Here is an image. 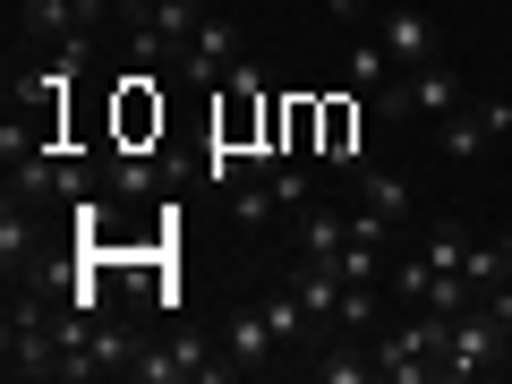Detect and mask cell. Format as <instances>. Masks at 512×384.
Here are the masks:
<instances>
[{
	"label": "cell",
	"mask_w": 512,
	"mask_h": 384,
	"mask_svg": "<svg viewBox=\"0 0 512 384\" xmlns=\"http://www.w3.org/2000/svg\"><path fill=\"white\" fill-rule=\"evenodd\" d=\"M0 359L9 376H60V325L43 316V282H9V316H0Z\"/></svg>",
	"instance_id": "cell-1"
},
{
	"label": "cell",
	"mask_w": 512,
	"mask_h": 384,
	"mask_svg": "<svg viewBox=\"0 0 512 384\" xmlns=\"http://www.w3.org/2000/svg\"><path fill=\"white\" fill-rule=\"evenodd\" d=\"M367 342H376V376H393V384H427V376H444V342H453V316L419 308L410 325L367 333Z\"/></svg>",
	"instance_id": "cell-2"
},
{
	"label": "cell",
	"mask_w": 512,
	"mask_h": 384,
	"mask_svg": "<svg viewBox=\"0 0 512 384\" xmlns=\"http://www.w3.org/2000/svg\"><path fill=\"white\" fill-rule=\"evenodd\" d=\"M137 384H222V376H239V359H214V350L197 342V333H171L163 350H137V367H128Z\"/></svg>",
	"instance_id": "cell-3"
},
{
	"label": "cell",
	"mask_w": 512,
	"mask_h": 384,
	"mask_svg": "<svg viewBox=\"0 0 512 384\" xmlns=\"http://www.w3.org/2000/svg\"><path fill=\"white\" fill-rule=\"evenodd\" d=\"M487 367H512L504 359V325H495V308L478 299V308H461L453 316V342H444V376H487Z\"/></svg>",
	"instance_id": "cell-4"
},
{
	"label": "cell",
	"mask_w": 512,
	"mask_h": 384,
	"mask_svg": "<svg viewBox=\"0 0 512 384\" xmlns=\"http://www.w3.org/2000/svg\"><path fill=\"white\" fill-rule=\"evenodd\" d=\"M504 137H512V103H461L453 120H436V146L453 154V163H470V154L504 146Z\"/></svg>",
	"instance_id": "cell-5"
},
{
	"label": "cell",
	"mask_w": 512,
	"mask_h": 384,
	"mask_svg": "<svg viewBox=\"0 0 512 384\" xmlns=\"http://www.w3.org/2000/svg\"><path fill=\"white\" fill-rule=\"evenodd\" d=\"M239 60H248V43H239V26H231V18H205L197 35H188V52L171 60V69H180L188 86H214V77H231Z\"/></svg>",
	"instance_id": "cell-6"
},
{
	"label": "cell",
	"mask_w": 512,
	"mask_h": 384,
	"mask_svg": "<svg viewBox=\"0 0 512 384\" xmlns=\"http://www.w3.org/2000/svg\"><path fill=\"white\" fill-rule=\"evenodd\" d=\"M137 333L128 325H103V316H94V333H86V350H69V359H60V376L69 384H94V376H128V367H137Z\"/></svg>",
	"instance_id": "cell-7"
},
{
	"label": "cell",
	"mask_w": 512,
	"mask_h": 384,
	"mask_svg": "<svg viewBox=\"0 0 512 384\" xmlns=\"http://www.w3.org/2000/svg\"><path fill=\"white\" fill-rule=\"evenodd\" d=\"M94 18H120L111 0H18V26L35 43H69V35H94Z\"/></svg>",
	"instance_id": "cell-8"
},
{
	"label": "cell",
	"mask_w": 512,
	"mask_h": 384,
	"mask_svg": "<svg viewBox=\"0 0 512 384\" xmlns=\"http://www.w3.org/2000/svg\"><path fill=\"white\" fill-rule=\"evenodd\" d=\"M376 43L384 52H393V69H427V60H444L436 52V18H419V9H402V0H393V9H376Z\"/></svg>",
	"instance_id": "cell-9"
},
{
	"label": "cell",
	"mask_w": 512,
	"mask_h": 384,
	"mask_svg": "<svg viewBox=\"0 0 512 384\" xmlns=\"http://www.w3.org/2000/svg\"><path fill=\"white\" fill-rule=\"evenodd\" d=\"M163 137V94H154V69L120 77V146H154Z\"/></svg>",
	"instance_id": "cell-10"
},
{
	"label": "cell",
	"mask_w": 512,
	"mask_h": 384,
	"mask_svg": "<svg viewBox=\"0 0 512 384\" xmlns=\"http://www.w3.org/2000/svg\"><path fill=\"white\" fill-rule=\"evenodd\" d=\"M402 86H410V111H427V120H453V111L470 103V94H461V69H453V60H427V69H410Z\"/></svg>",
	"instance_id": "cell-11"
},
{
	"label": "cell",
	"mask_w": 512,
	"mask_h": 384,
	"mask_svg": "<svg viewBox=\"0 0 512 384\" xmlns=\"http://www.w3.org/2000/svg\"><path fill=\"white\" fill-rule=\"evenodd\" d=\"M163 180H171V171L154 163V146H111L103 154V188H111V197H154Z\"/></svg>",
	"instance_id": "cell-12"
},
{
	"label": "cell",
	"mask_w": 512,
	"mask_h": 384,
	"mask_svg": "<svg viewBox=\"0 0 512 384\" xmlns=\"http://www.w3.org/2000/svg\"><path fill=\"white\" fill-rule=\"evenodd\" d=\"M342 239H350V214L342 205H299V256H308V265H333V256H342Z\"/></svg>",
	"instance_id": "cell-13"
},
{
	"label": "cell",
	"mask_w": 512,
	"mask_h": 384,
	"mask_svg": "<svg viewBox=\"0 0 512 384\" xmlns=\"http://www.w3.org/2000/svg\"><path fill=\"white\" fill-rule=\"evenodd\" d=\"M316 154H325V163H342V171H359V111H350L342 94H333L325 120H316Z\"/></svg>",
	"instance_id": "cell-14"
},
{
	"label": "cell",
	"mask_w": 512,
	"mask_h": 384,
	"mask_svg": "<svg viewBox=\"0 0 512 384\" xmlns=\"http://www.w3.org/2000/svg\"><path fill=\"white\" fill-rule=\"evenodd\" d=\"M359 205H376V214H393V222H410V214H419L410 180H402V171H384V163H359Z\"/></svg>",
	"instance_id": "cell-15"
},
{
	"label": "cell",
	"mask_w": 512,
	"mask_h": 384,
	"mask_svg": "<svg viewBox=\"0 0 512 384\" xmlns=\"http://www.w3.org/2000/svg\"><path fill=\"white\" fill-rule=\"evenodd\" d=\"M256 308H265V325H274L282 350H308L316 342V316H308V299H299V291H274V299H256Z\"/></svg>",
	"instance_id": "cell-16"
},
{
	"label": "cell",
	"mask_w": 512,
	"mask_h": 384,
	"mask_svg": "<svg viewBox=\"0 0 512 384\" xmlns=\"http://www.w3.org/2000/svg\"><path fill=\"white\" fill-rule=\"evenodd\" d=\"M274 325H265V308H239L231 316V359H239V376H248V367H265V359H274Z\"/></svg>",
	"instance_id": "cell-17"
},
{
	"label": "cell",
	"mask_w": 512,
	"mask_h": 384,
	"mask_svg": "<svg viewBox=\"0 0 512 384\" xmlns=\"http://www.w3.org/2000/svg\"><path fill=\"white\" fill-rule=\"evenodd\" d=\"M316 376H325V384H367V376H376V342H342V350H325V359H316Z\"/></svg>",
	"instance_id": "cell-18"
},
{
	"label": "cell",
	"mask_w": 512,
	"mask_h": 384,
	"mask_svg": "<svg viewBox=\"0 0 512 384\" xmlns=\"http://www.w3.org/2000/svg\"><path fill=\"white\" fill-rule=\"evenodd\" d=\"M393 77H402V69H393V52H384L376 35L350 43V86H393Z\"/></svg>",
	"instance_id": "cell-19"
},
{
	"label": "cell",
	"mask_w": 512,
	"mask_h": 384,
	"mask_svg": "<svg viewBox=\"0 0 512 384\" xmlns=\"http://www.w3.org/2000/svg\"><path fill=\"white\" fill-rule=\"evenodd\" d=\"M376 316H384L376 282H350V291H342V316H333V325H342V333H376Z\"/></svg>",
	"instance_id": "cell-20"
},
{
	"label": "cell",
	"mask_w": 512,
	"mask_h": 384,
	"mask_svg": "<svg viewBox=\"0 0 512 384\" xmlns=\"http://www.w3.org/2000/svg\"><path fill=\"white\" fill-rule=\"evenodd\" d=\"M427 265H436V274H470V239H461L453 222H436V231H427Z\"/></svg>",
	"instance_id": "cell-21"
},
{
	"label": "cell",
	"mask_w": 512,
	"mask_h": 384,
	"mask_svg": "<svg viewBox=\"0 0 512 384\" xmlns=\"http://www.w3.org/2000/svg\"><path fill=\"white\" fill-rule=\"evenodd\" d=\"M265 188H274V205H282V214H299V205H316V180H308V171H265Z\"/></svg>",
	"instance_id": "cell-22"
},
{
	"label": "cell",
	"mask_w": 512,
	"mask_h": 384,
	"mask_svg": "<svg viewBox=\"0 0 512 384\" xmlns=\"http://www.w3.org/2000/svg\"><path fill=\"white\" fill-rule=\"evenodd\" d=\"M265 214H282L274 188H265V180H239V188H231V222H265Z\"/></svg>",
	"instance_id": "cell-23"
},
{
	"label": "cell",
	"mask_w": 512,
	"mask_h": 384,
	"mask_svg": "<svg viewBox=\"0 0 512 384\" xmlns=\"http://www.w3.org/2000/svg\"><path fill=\"white\" fill-rule=\"evenodd\" d=\"M427 282H436L427 256H402V265H393V291H402V299H427Z\"/></svg>",
	"instance_id": "cell-24"
},
{
	"label": "cell",
	"mask_w": 512,
	"mask_h": 384,
	"mask_svg": "<svg viewBox=\"0 0 512 384\" xmlns=\"http://www.w3.org/2000/svg\"><path fill=\"white\" fill-rule=\"evenodd\" d=\"M111 9H120V18H128V26H137V18H146V9H154V0H111Z\"/></svg>",
	"instance_id": "cell-25"
},
{
	"label": "cell",
	"mask_w": 512,
	"mask_h": 384,
	"mask_svg": "<svg viewBox=\"0 0 512 384\" xmlns=\"http://www.w3.org/2000/svg\"><path fill=\"white\" fill-rule=\"evenodd\" d=\"M325 9L333 18H367V0H325Z\"/></svg>",
	"instance_id": "cell-26"
},
{
	"label": "cell",
	"mask_w": 512,
	"mask_h": 384,
	"mask_svg": "<svg viewBox=\"0 0 512 384\" xmlns=\"http://www.w3.org/2000/svg\"><path fill=\"white\" fill-rule=\"evenodd\" d=\"M495 265H504V282H512V231H504V239H495Z\"/></svg>",
	"instance_id": "cell-27"
}]
</instances>
